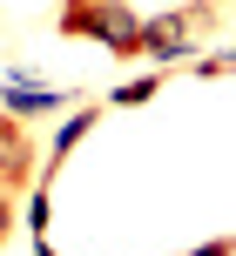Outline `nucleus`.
I'll return each instance as SVG.
<instances>
[{"label": "nucleus", "instance_id": "f257e3e1", "mask_svg": "<svg viewBox=\"0 0 236 256\" xmlns=\"http://www.w3.org/2000/svg\"><path fill=\"white\" fill-rule=\"evenodd\" d=\"M61 34L102 40L108 54H142V14L128 0H68L61 7Z\"/></svg>", "mask_w": 236, "mask_h": 256}, {"label": "nucleus", "instance_id": "f03ea898", "mask_svg": "<svg viewBox=\"0 0 236 256\" xmlns=\"http://www.w3.org/2000/svg\"><path fill=\"white\" fill-rule=\"evenodd\" d=\"M210 0H196V7H176V14H148L142 20V54L148 61H182V54H196V40H202V27H210Z\"/></svg>", "mask_w": 236, "mask_h": 256}, {"label": "nucleus", "instance_id": "7ed1b4c3", "mask_svg": "<svg viewBox=\"0 0 236 256\" xmlns=\"http://www.w3.org/2000/svg\"><path fill=\"white\" fill-rule=\"evenodd\" d=\"M27 176H34V135H27V122L0 115V196Z\"/></svg>", "mask_w": 236, "mask_h": 256}, {"label": "nucleus", "instance_id": "20e7f679", "mask_svg": "<svg viewBox=\"0 0 236 256\" xmlns=\"http://www.w3.org/2000/svg\"><path fill=\"white\" fill-rule=\"evenodd\" d=\"M54 108H61V94H54V88H34L27 74H7V88H0V115L34 122V115H54Z\"/></svg>", "mask_w": 236, "mask_h": 256}, {"label": "nucleus", "instance_id": "39448f33", "mask_svg": "<svg viewBox=\"0 0 236 256\" xmlns=\"http://www.w3.org/2000/svg\"><path fill=\"white\" fill-rule=\"evenodd\" d=\"M88 128H94V108H81V115H74V122H68V128H54V162H61V155H68V148H74V142H81V135H88Z\"/></svg>", "mask_w": 236, "mask_h": 256}, {"label": "nucleus", "instance_id": "423d86ee", "mask_svg": "<svg viewBox=\"0 0 236 256\" xmlns=\"http://www.w3.org/2000/svg\"><path fill=\"white\" fill-rule=\"evenodd\" d=\"M156 88H162V74H142V81H122V88H115V102H122V108H142V102H148V94H156Z\"/></svg>", "mask_w": 236, "mask_h": 256}, {"label": "nucleus", "instance_id": "0eeeda50", "mask_svg": "<svg viewBox=\"0 0 236 256\" xmlns=\"http://www.w3.org/2000/svg\"><path fill=\"white\" fill-rule=\"evenodd\" d=\"M27 230H34V236L48 230V189H34V196H27Z\"/></svg>", "mask_w": 236, "mask_h": 256}, {"label": "nucleus", "instance_id": "6e6552de", "mask_svg": "<svg viewBox=\"0 0 236 256\" xmlns=\"http://www.w3.org/2000/svg\"><path fill=\"white\" fill-rule=\"evenodd\" d=\"M7 236H14V202L0 196V243H7Z\"/></svg>", "mask_w": 236, "mask_h": 256}, {"label": "nucleus", "instance_id": "1a4fd4ad", "mask_svg": "<svg viewBox=\"0 0 236 256\" xmlns=\"http://www.w3.org/2000/svg\"><path fill=\"white\" fill-rule=\"evenodd\" d=\"M34 256H54V243H48V236H34Z\"/></svg>", "mask_w": 236, "mask_h": 256}]
</instances>
